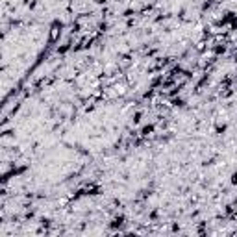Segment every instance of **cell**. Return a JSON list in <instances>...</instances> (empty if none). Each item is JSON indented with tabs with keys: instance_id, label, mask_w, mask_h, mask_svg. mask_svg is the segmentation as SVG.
Wrapping results in <instances>:
<instances>
[{
	"instance_id": "7",
	"label": "cell",
	"mask_w": 237,
	"mask_h": 237,
	"mask_svg": "<svg viewBox=\"0 0 237 237\" xmlns=\"http://www.w3.org/2000/svg\"><path fill=\"white\" fill-rule=\"evenodd\" d=\"M226 132V124H219L217 126V133H224Z\"/></svg>"
},
{
	"instance_id": "6",
	"label": "cell",
	"mask_w": 237,
	"mask_h": 237,
	"mask_svg": "<svg viewBox=\"0 0 237 237\" xmlns=\"http://www.w3.org/2000/svg\"><path fill=\"white\" fill-rule=\"evenodd\" d=\"M50 224H52V220H50V219H45V217L41 219V226H43V228H48Z\"/></svg>"
},
{
	"instance_id": "9",
	"label": "cell",
	"mask_w": 237,
	"mask_h": 237,
	"mask_svg": "<svg viewBox=\"0 0 237 237\" xmlns=\"http://www.w3.org/2000/svg\"><path fill=\"white\" fill-rule=\"evenodd\" d=\"M108 0H96V4H106Z\"/></svg>"
},
{
	"instance_id": "1",
	"label": "cell",
	"mask_w": 237,
	"mask_h": 237,
	"mask_svg": "<svg viewBox=\"0 0 237 237\" xmlns=\"http://www.w3.org/2000/svg\"><path fill=\"white\" fill-rule=\"evenodd\" d=\"M124 224H126V217H124V215H117L115 219L111 220V224H109V226H111L113 230H121Z\"/></svg>"
},
{
	"instance_id": "8",
	"label": "cell",
	"mask_w": 237,
	"mask_h": 237,
	"mask_svg": "<svg viewBox=\"0 0 237 237\" xmlns=\"http://www.w3.org/2000/svg\"><path fill=\"white\" fill-rule=\"evenodd\" d=\"M232 183L237 185V171H235V172H232Z\"/></svg>"
},
{
	"instance_id": "4",
	"label": "cell",
	"mask_w": 237,
	"mask_h": 237,
	"mask_svg": "<svg viewBox=\"0 0 237 237\" xmlns=\"http://www.w3.org/2000/svg\"><path fill=\"white\" fill-rule=\"evenodd\" d=\"M141 118H143V113H141V111H137L135 115H133V118H132V121H133V124H139V122H141Z\"/></svg>"
},
{
	"instance_id": "5",
	"label": "cell",
	"mask_w": 237,
	"mask_h": 237,
	"mask_svg": "<svg viewBox=\"0 0 237 237\" xmlns=\"http://www.w3.org/2000/svg\"><path fill=\"white\" fill-rule=\"evenodd\" d=\"M224 52H226V46L224 45H217L215 46V54H224Z\"/></svg>"
},
{
	"instance_id": "2",
	"label": "cell",
	"mask_w": 237,
	"mask_h": 237,
	"mask_svg": "<svg viewBox=\"0 0 237 237\" xmlns=\"http://www.w3.org/2000/svg\"><path fill=\"white\" fill-rule=\"evenodd\" d=\"M154 132V124H147V126H143V130H141V135H150V133Z\"/></svg>"
},
{
	"instance_id": "3",
	"label": "cell",
	"mask_w": 237,
	"mask_h": 237,
	"mask_svg": "<svg viewBox=\"0 0 237 237\" xmlns=\"http://www.w3.org/2000/svg\"><path fill=\"white\" fill-rule=\"evenodd\" d=\"M172 106H176V108H183L185 102L181 100V98H172Z\"/></svg>"
}]
</instances>
